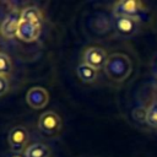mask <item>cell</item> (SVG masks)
Returning <instances> with one entry per match:
<instances>
[{
	"instance_id": "6da1fadb",
	"label": "cell",
	"mask_w": 157,
	"mask_h": 157,
	"mask_svg": "<svg viewBox=\"0 0 157 157\" xmlns=\"http://www.w3.org/2000/svg\"><path fill=\"white\" fill-rule=\"evenodd\" d=\"M131 69L132 64L129 56L121 53H114L108 56L107 64L104 66V72L110 80L121 82L131 74Z\"/></svg>"
},
{
	"instance_id": "7a4b0ae2",
	"label": "cell",
	"mask_w": 157,
	"mask_h": 157,
	"mask_svg": "<svg viewBox=\"0 0 157 157\" xmlns=\"http://www.w3.org/2000/svg\"><path fill=\"white\" fill-rule=\"evenodd\" d=\"M147 13V7L141 1L135 0H125L118 1L113 6V15L114 16H123V17H131L141 21Z\"/></svg>"
},
{
	"instance_id": "3957f363",
	"label": "cell",
	"mask_w": 157,
	"mask_h": 157,
	"mask_svg": "<svg viewBox=\"0 0 157 157\" xmlns=\"http://www.w3.org/2000/svg\"><path fill=\"white\" fill-rule=\"evenodd\" d=\"M140 22L136 18L131 17H123V16H114L113 25L117 33L121 37H131L136 34L140 29Z\"/></svg>"
},
{
	"instance_id": "277c9868",
	"label": "cell",
	"mask_w": 157,
	"mask_h": 157,
	"mask_svg": "<svg viewBox=\"0 0 157 157\" xmlns=\"http://www.w3.org/2000/svg\"><path fill=\"white\" fill-rule=\"evenodd\" d=\"M108 60V55L104 49L99 47H90L83 53V63L94 67L96 70L104 69Z\"/></svg>"
},
{
	"instance_id": "5b68a950",
	"label": "cell",
	"mask_w": 157,
	"mask_h": 157,
	"mask_svg": "<svg viewBox=\"0 0 157 157\" xmlns=\"http://www.w3.org/2000/svg\"><path fill=\"white\" fill-rule=\"evenodd\" d=\"M28 139H29V134H28L27 129L25 126H21V125L13 126L9 131V135H7L9 145L11 147V150L15 152L22 151L26 147Z\"/></svg>"
},
{
	"instance_id": "8992f818",
	"label": "cell",
	"mask_w": 157,
	"mask_h": 157,
	"mask_svg": "<svg viewBox=\"0 0 157 157\" xmlns=\"http://www.w3.org/2000/svg\"><path fill=\"white\" fill-rule=\"evenodd\" d=\"M38 129L45 134H54L61 129L60 117L52 110L43 113L38 119Z\"/></svg>"
},
{
	"instance_id": "52a82bcc",
	"label": "cell",
	"mask_w": 157,
	"mask_h": 157,
	"mask_svg": "<svg viewBox=\"0 0 157 157\" xmlns=\"http://www.w3.org/2000/svg\"><path fill=\"white\" fill-rule=\"evenodd\" d=\"M26 99H27V103L29 107H32L33 109H40L48 104L49 93L43 87H32L27 92Z\"/></svg>"
},
{
	"instance_id": "ba28073f",
	"label": "cell",
	"mask_w": 157,
	"mask_h": 157,
	"mask_svg": "<svg viewBox=\"0 0 157 157\" xmlns=\"http://www.w3.org/2000/svg\"><path fill=\"white\" fill-rule=\"evenodd\" d=\"M40 34V25L27 21H20L17 37L23 42H33L38 39Z\"/></svg>"
},
{
	"instance_id": "9c48e42d",
	"label": "cell",
	"mask_w": 157,
	"mask_h": 157,
	"mask_svg": "<svg viewBox=\"0 0 157 157\" xmlns=\"http://www.w3.org/2000/svg\"><path fill=\"white\" fill-rule=\"evenodd\" d=\"M20 18L15 15L7 16L0 26V32L2 33L4 37L6 38H13L17 37V31H18V25H20Z\"/></svg>"
},
{
	"instance_id": "30bf717a",
	"label": "cell",
	"mask_w": 157,
	"mask_h": 157,
	"mask_svg": "<svg viewBox=\"0 0 157 157\" xmlns=\"http://www.w3.org/2000/svg\"><path fill=\"white\" fill-rule=\"evenodd\" d=\"M76 72H77V76L83 81V82H87V83H91L93 81H96L97 78V74H98V70H96L94 67L82 63L77 66L76 69Z\"/></svg>"
},
{
	"instance_id": "8fae6325",
	"label": "cell",
	"mask_w": 157,
	"mask_h": 157,
	"mask_svg": "<svg viewBox=\"0 0 157 157\" xmlns=\"http://www.w3.org/2000/svg\"><path fill=\"white\" fill-rule=\"evenodd\" d=\"M49 156H50L49 146L40 142L29 145L25 151V157H49Z\"/></svg>"
},
{
	"instance_id": "7c38bea8",
	"label": "cell",
	"mask_w": 157,
	"mask_h": 157,
	"mask_svg": "<svg viewBox=\"0 0 157 157\" xmlns=\"http://www.w3.org/2000/svg\"><path fill=\"white\" fill-rule=\"evenodd\" d=\"M42 18H43L42 12L36 6H28V7L23 9L22 12H21V16H20V20L21 21H27V22L38 23V25H40Z\"/></svg>"
},
{
	"instance_id": "4fadbf2b",
	"label": "cell",
	"mask_w": 157,
	"mask_h": 157,
	"mask_svg": "<svg viewBox=\"0 0 157 157\" xmlns=\"http://www.w3.org/2000/svg\"><path fill=\"white\" fill-rule=\"evenodd\" d=\"M145 121L152 126V128H157V101L152 102L148 108L145 112Z\"/></svg>"
},
{
	"instance_id": "5bb4252c",
	"label": "cell",
	"mask_w": 157,
	"mask_h": 157,
	"mask_svg": "<svg viewBox=\"0 0 157 157\" xmlns=\"http://www.w3.org/2000/svg\"><path fill=\"white\" fill-rule=\"evenodd\" d=\"M11 60L10 58L4 54V53H0V75H5V74H9L11 71Z\"/></svg>"
},
{
	"instance_id": "9a60e30c",
	"label": "cell",
	"mask_w": 157,
	"mask_h": 157,
	"mask_svg": "<svg viewBox=\"0 0 157 157\" xmlns=\"http://www.w3.org/2000/svg\"><path fill=\"white\" fill-rule=\"evenodd\" d=\"M7 91H9V80L5 76L0 75V97L4 96Z\"/></svg>"
},
{
	"instance_id": "2e32d148",
	"label": "cell",
	"mask_w": 157,
	"mask_h": 157,
	"mask_svg": "<svg viewBox=\"0 0 157 157\" xmlns=\"http://www.w3.org/2000/svg\"><path fill=\"white\" fill-rule=\"evenodd\" d=\"M11 157H22V156H20V155H13V156H11Z\"/></svg>"
}]
</instances>
